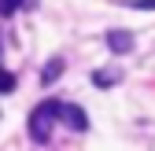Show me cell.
Wrapping results in <instances>:
<instances>
[{
	"instance_id": "1",
	"label": "cell",
	"mask_w": 155,
	"mask_h": 151,
	"mask_svg": "<svg viewBox=\"0 0 155 151\" xmlns=\"http://www.w3.org/2000/svg\"><path fill=\"white\" fill-rule=\"evenodd\" d=\"M55 122H59V114H55V100L41 103V107L30 114V140H33V144H48Z\"/></svg>"
},
{
	"instance_id": "2",
	"label": "cell",
	"mask_w": 155,
	"mask_h": 151,
	"mask_svg": "<svg viewBox=\"0 0 155 151\" xmlns=\"http://www.w3.org/2000/svg\"><path fill=\"white\" fill-rule=\"evenodd\" d=\"M55 114H59V122H63V125H70L74 133H85V129H89V114H85L81 107H74V103L55 100Z\"/></svg>"
},
{
	"instance_id": "3",
	"label": "cell",
	"mask_w": 155,
	"mask_h": 151,
	"mask_svg": "<svg viewBox=\"0 0 155 151\" xmlns=\"http://www.w3.org/2000/svg\"><path fill=\"white\" fill-rule=\"evenodd\" d=\"M104 41H107V48H111V52H118V55H122V52H129V48H133V33H129V30H107Z\"/></svg>"
},
{
	"instance_id": "4",
	"label": "cell",
	"mask_w": 155,
	"mask_h": 151,
	"mask_svg": "<svg viewBox=\"0 0 155 151\" xmlns=\"http://www.w3.org/2000/svg\"><path fill=\"white\" fill-rule=\"evenodd\" d=\"M122 81V70H96L92 74V85L96 88H111V85H118Z\"/></svg>"
},
{
	"instance_id": "5",
	"label": "cell",
	"mask_w": 155,
	"mask_h": 151,
	"mask_svg": "<svg viewBox=\"0 0 155 151\" xmlns=\"http://www.w3.org/2000/svg\"><path fill=\"white\" fill-rule=\"evenodd\" d=\"M59 74H63V59L55 55L52 63H45V70H41V85H52V81H59Z\"/></svg>"
},
{
	"instance_id": "6",
	"label": "cell",
	"mask_w": 155,
	"mask_h": 151,
	"mask_svg": "<svg viewBox=\"0 0 155 151\" xmlns=\"http://www.w3.org/2000/svg\"><path fill=\"white\" fill-rule=\"evenodd\" d=\"M22 4H26V0H0V15L8 18V15H15L18 8H22Z\"/></svg>"
},
{
	"instance_id": "7",
	"label": "cell",
	"mask_w": 155,
	"mask_h": 151,
	"mask_svg": "<svg viewBox=\"0 0 155 151\" xmlns=\"http://www.w3.org/2000/svg\"><path fill=\"white\" fill-rule=\"evenodd\" d=\"M11 88H15V74L0 70V92H11Z\"/></svg>"
},
{
	"instance_id": "8",
	"label": "cell",
	"mask_w": 155,
	"mask_h": 151,
	"mask_svg": "<svg viewBox=\"0 0 155 151\" xmlns=\"http://www.w3.org/2000/svg\"><path fill=\"white\" fill-rule=\"evenodd\" d=\"M126 8H137V11H155V0H126Z\"/></svg>"
}]
</instances>
